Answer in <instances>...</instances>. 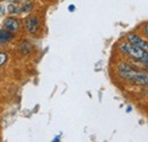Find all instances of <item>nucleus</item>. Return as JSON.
<instances>
[{"instance_id": "nucleus-7", "label": "nucleus", "mask_w": 148, "mask_h": 142, "mask_svg": "<svg viewBox=\"0 0 148 142\" xmlns=\"http://www.w3.org/2000/svg\"><path fill=\"white\" fill-rule=\"evenodd\" d=\"M14 39L13 33L8 32V31H3V30H0V43H6V42H9Z\"/></svg>"}, {"instance_id": "nucleus-1", "label": "nucleus", "mask_w": 148, "mask_h": 142, "mask_svg": "<svg viewBox=\"0 0 148 142\" xmlns=\"http://www.w3.org/2000/svg\"><path fill=\"white\" fill-rule=\"evenodd\" d=\"M136 72L137 71H134L131 66L127 65V64H122L119 67V74H120V76L122 79H125V80H131L132 76L136 74Z\"/></svg>"}, {"instance_id": "nucleus-3", "label": "nucleus", "mask_w": 148, "mask_h": 142, "mask_svg": "<svg viewBox=\"0 0 148 142\" xmlns=\"http://www.w3.org/2000/svg\"><path fill=\"white\" fill-rule=\"evenodd\" d=\"M3 27L9 32H16L19 29V24L14 18H6L3 20Z\"/></svg>"}, {"instance_id": "nucleus-10", "label": "nucleus", "mask_w": 148, "mask_h": 142, "mask_svg": "<svg viewBox=\"0 0 148 142\" xmlns=\"http://www.w3.org/2000/svg\"><path fill=\"white\" fill-rule=\"evenodd\" d=\"M140 60H141V63H144L145 65H147V61H148V56H147V53H145L143 56H141V58H140Z\"/></svg>"}, {"instance_id": "nucleus-6", "label": "nucleus", "mask_w": 148, "mask_h": 142, "mask_svg": "<svg viewBox=\"0 0 148 142\" xmlns=\"http://www.w3.org/2000/svg\"><path fill=\"white\" fill-rule=\"evenodd\" d=\"M145 53H147V51H144L141 48H139L138 46H133V44H130L129 49H128V53L130 56H132L133 58H136V59H140L141 56Z\"/></svg>"}, {"instance_id": "nucleus-8", "label": "nucleus", "mask_w": 148, "mask_h": 142, "mask_svg": "<svg viewBox=\"0 0 148 142\" xmlns=\"http://www.w3.org/2000/svg\"><path fill=\"white\" fill-rule=\"evenodd\" d=\"M7 58H8V56H7L6 53H0V66H2V65L7 61Z\"/></svg>"}, {"instance_id": "nucleus-11", "label": "nucleus", "mask_w": 148, "mask_h": 142, "mask_svg": "<svg viewBox=\"0 0 148 142\" xmlns=\"http://www.w3.org/2000/svg\"><path fill=\"white\" fill-rule=\"evenodd\" d=\"M74 9H75V7H74V5H71V6L69 7V10H70V12H74Z\"/></svg>"}, {"instance_id": "nucleus-4", "label": "nucleus", "mask_w": 148, "mask_h": 142, "mask_svg": "<svg viewBox=\"0 0 148 142\" xmlns=\"http://www.w3.org/2000/svg\"><path fill=\"white\" fill-rule=\"evenodd\" d=\"M132 83L137 84V85H146L147 84V75L146 74H143V73H139V72H136V74L132 76V79L130 80Z\"/></svg>"}, {"instance_id": "nucleus-9", "label": "nucleus", "mask_w": 148, "mask_h": 142, "mask_svg": "<svg viewBox=\"0 0 148 142\" xmlns=\"http://www.w3.org/2000/svg\"><path fill=\"white\" fill-rule=\"evenodd\" d=\"M129 46H130V44H128V43H123V44H121V46H120V49H121V51H122V53H128Z\"/></svg>"}, {"instance_id": "nucleus-5", "label": "nucleus", "mask_w": 148, "mask_h": 142, "mask_svg": "<svg viewBox=\"0 0 148 142\" xmlns=\"http://www.w3.org/2000/svg\"><path fill=\"white\" fill-rule=\"evenodd\" d=\"M39 29V20L37 17H30L26 19V30L30 33H36Z\"/></svg>"}, {"instance_id": "nucleus-2", "label": "nucleus", "mask_w": 148, "mask_h": 142, "mask_svg": "<svg viewBox=\"0 0 148 142\" xmlns=\"http://www.w3.org/2000/svg\"><path fill=\"white\" fill-rule=\"evenodd\" d=\"M128 40H129L130 44H133V46H138L139 48H141L144 51H148V44L146 41L141 40L140 38L136 34H129L128 36Z\"/></svg>"}]
</instances>
